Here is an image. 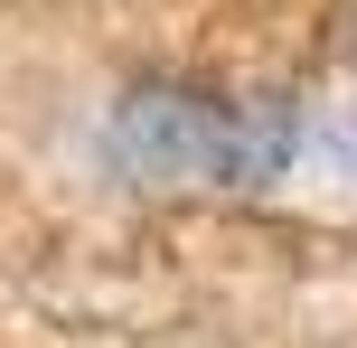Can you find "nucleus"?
<instances>
[{"label": "nucleus", "instance_id": "obj_2", "mask_svg": "<svg viewBox=\"0 0 357 348\" xmlns=\"http://www.w3.org/2000/svg\"><path fill=\"white\" fill-rule=\"evenodd\" d=\"M339 160H348V179H357V123H348V132H339Z\"/></svg>", "mask_w": 357, "mask_h": 348}, {"label": "nucleus", "instance_id": "obj_1", "mask_svg": "<svg viewBox=\"0 0 357 348\" xmlns=\"http://www.w3.org/2000/svg\"><path fill=\"white\" fill-rule=\"evenodd\" d=\"M104 151L132 188H254L291 160V113L264 104V94L151 75L113 104Z\"/></svg>", "mask_w": 357, "mask_h": 348}]
</instances>
